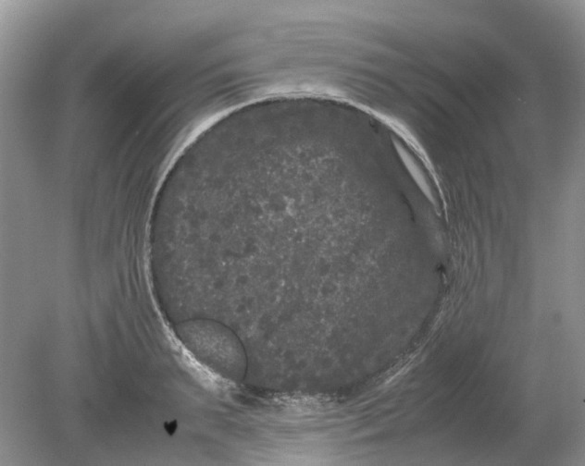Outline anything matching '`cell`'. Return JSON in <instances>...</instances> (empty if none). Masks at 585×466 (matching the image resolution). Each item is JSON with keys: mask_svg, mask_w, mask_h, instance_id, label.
<instances>
[{"mask_svg": "<svg viewBox=\"0 0 585 466\" xmlns=\"http://www.w3.org/2000/svg\"><path fill=\"white\" fill-rule=\"evenodd\" d=\"M394 145H396V150L399 152V156H401L402 161L404 162L405 167H407L408 172H410V174L412 175L416 183L418 184L419 189L421 190V192H424L425 197L428 198V200H429L430 203H433V205H435L436 202L435 197H433L432 189H430L429 184H428L424 173H422L421 170L417 167V164L413 161V159H411L410 154H408V152L405 151L399 143L394 142Z\"/></svg>", "mask_w": 585, "mask_h": 466, "instance_id": "obj_1", "label": "cell"}]
</instances>
